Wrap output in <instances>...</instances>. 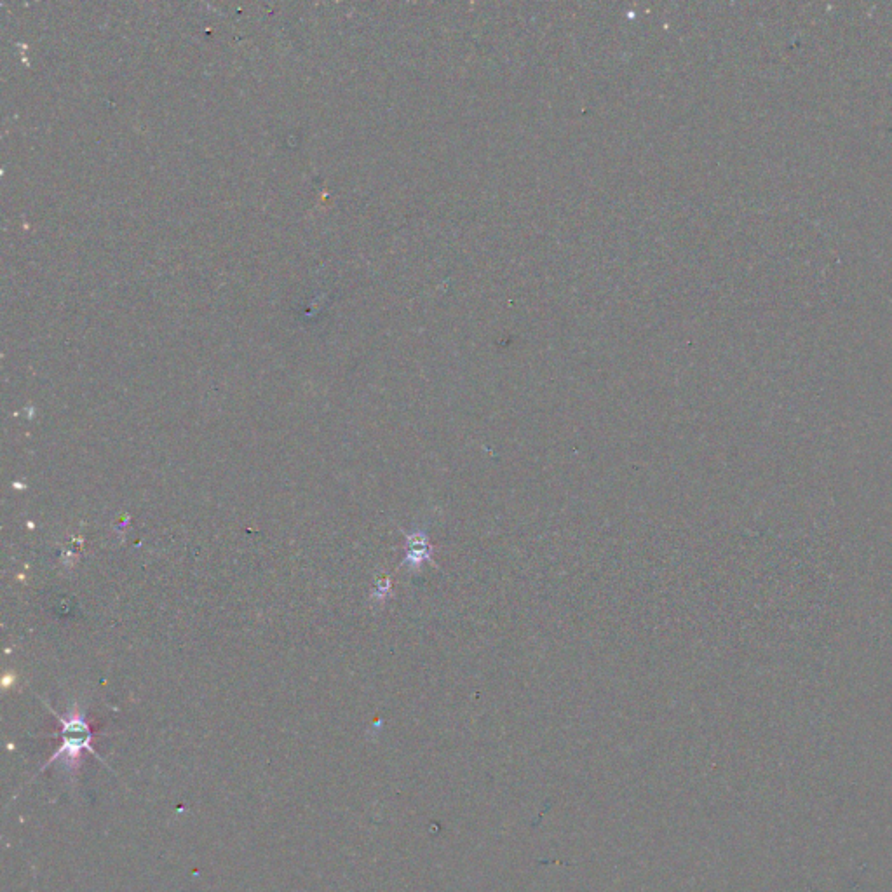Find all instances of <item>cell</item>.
<instances>
[{"label":"cell","mask_w":892,"mask_h":892,"mask_svg":"<svg viewBox=\"0 0 892 892\" xmlns=\"http://www.w3.org/2000/svg\"><path fill=\"white\" fill-rule=\"evenodd\" d=\"M53 711V710H51ZM53 715L58 718L61 724V746L55 751V755L49 758L48 764L42 767L41 771H46L49 765L55 762H61L67 772H77L82 765L84 751H89L91 755L98 757L95 748L91 746L93 743V730L89 727L86 715L82 713L81 708L75 704L72 708H68L65 715H58L53 711Z\"/></svg>","instance_id":"obj_1"}]
</instances>
